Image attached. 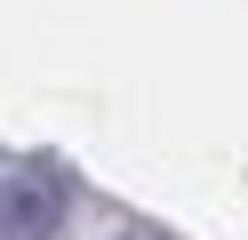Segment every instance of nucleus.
<instances>
[{
    "mask_svg": "<svg viewBox=\"0 0 248 240\" xmlns=\"http://www.w3.org/2000/svg\"><path fill=\"white\" fill-rule=\"evenodd\" d=\"M56 224H64V176L40 160L0 168V240H56Z\"/></svg>",
    "mask_w": 248,
    "mask_h": 240,
    "instance_id": "obj_1",
    "label": "nucleus"
},
{
    "mask_svg": "<svg viewBox=\"0 0 248 240\" xmlns=\"http://www.w3.org/2000/svg\"><path fill=\"white\" fill-rule=\"evenodd\" d=\"M112 240H152V232H112Z\"/></svg>",
    "mask_w": 248,
    "mask_h": 240,
    "instance_id": "obj_2",
    "label": "nucleus"
}]
</instances>
